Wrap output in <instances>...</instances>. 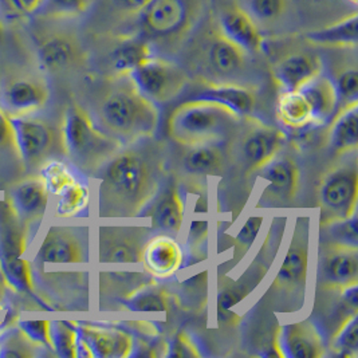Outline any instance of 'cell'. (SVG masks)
<instances>
[{
    "label": "cell",
    "mask_w": 358,
    "mask_h": 358,
    "mask_svg": "<svg viewBox=\"0 0 358 358\" xmlns=\"http://www.w3.org/2000/svg\"><path fill=\"white\" fill-rule=\"evenodd\" d=\"M165 147L143 138L117 152L98 172V212L101 217L141 215L165 182Z\"/></svg>",
    "instance_id": "1"
},
{
    "label": "cell",
    "mask_w": 358,
    "mask_h": 358,
    "mask_svg": "<svg viewBox=\"0 0 358 358\" xmlns=\"http://www.w3.org/2000/svg\"><path fill=\"white\" fill-rule=\"evenodd\" d=\"M109 81V87L87 109L96 125L124 145L152 138L160 124L159 106L144 97L129 77Z\"/></svg>",
    "instance_id": "2"
},
{
    "label": "cell",
    "mask_w": 358,
    "mask_h": 358,
    "mask_svg": "<svg viewBox=\"0 0 358 358\" xmlns=\"http://www.w3.org/2000/svg\"><path fill=\"white\" fill-rule=\"evenodd\" d=\"M64 156L85 175L94 176L117 152L125 147L120 140L101 131L87 109L71 102L59 125Z\"/></svg>",
    "instance_id": "3"
},
{
    "label": "cell",
    "mask_w": 358,
    "mask_h": 358,
    "mask_svg": "<svg viewBox=\"0 0 358 358\" xmlns=\"http://www.w3.org/2000/svg\"><path fill=\"white\" fill-rule=\"evenodd\" d=\"M242 117L231 108L206 99H187L166 121L168 137L181 147L223 143L239 125Z\"/></svg>",
    "instance_id": "4"
},
{
    "label": "cell",
    "mask_w": 358,
    "mask_h": 358,
    "mask_svg": "<svg viewBox=\"0 0 358 358\" xmlns=\"http://www.w3.org/2000/svg\"><path fill=\"white\" fill-rule=\"evenodd\" d=\"M310 251V217H296L292 242L282 262L277 277L262 296L263 308L293 314L303 308L308 289Z\"/></svg>",
    "instance_id": "5"
},
{
    "label": "cell",
    "mask_w": 358,
    "mask_h": 358,
    "mask_svg": "<svg viewBox=\"0 0 358 358\" xmlns=\"http://www.w3.org/2000/svg\"><path fill=\"white\" fill-rule=\"evenodd\" d=\"M248 58L250 54L229 42L211 23L191 46L185 62L199 82L248 85Z\"/></svg>",
    "instance_id": "6"
},
{
    "label": "cell",
    "mask_w": 358,
    "mask_h": 358,
    "mask_svg": "<svg viewBox=\"0 0 358 358\" xmlns=\"http://www.w3.org/2000/svg\"><path fill=\"white\" fill-rule=\"evenodd\" d=\"M203 0H152L138 17V33L153 49H178L195 30Z\"/></svg>",
    "instance_id": "7"
},
{
    "label": "cell",
    "mask_w": 358,
    "mask_h": 358,
    "mask_svg": "<svg viewBox=\"0 0 358 358\" xmlns=\"http://www.w3.org/2000/svg\"><path fill=\"white\" fill-rule=\"evenodd\" d=\"M286 141L285 131L268 125L254 115L242 117L239 125L228 136V164L250 176L259 172L279 155Z\"/></svg>",
    "instance_id": "8"
},
{
    "label": "cell",
    "mask_w": 358,
    "mask_h": 358,
    "mask_svg": "<svg viewBox=\"0 0 358 358\" xmlns=\"http://www.w3.org/2000/svg\"><path fill=\"white\" fill-rule=\"evenodd\" d=\"M30 229L24 227L7 203H0V274L17 293H34L33 267L23 257L29 247Z\"/></svg>",
    "instance_id": "9"
},
{
    "label": "cell",
    "mask_w": 358,
    "mask_h": 358,
    "mask_svg": "<svg viewBox=\"0 0 358 358\" xmlns=\"http://www.w3.org/2000/svg\"><path fill=\"white\" fill-rule=\"evenodd\" d=\"M286 223V216L274 219L257 257L247 267L242 277L236 280H231L226 275H222L217 280V310L222 314H226L238 303L245 301L261 283L262 279L266 277L277 257L278 250L285 235Z\"/></svg>",
    "instance_id": "10"
},
{
    "label": "cell",
    "mask_w": 358,
    "mask_h": 358,
    "mask_svg": "<svg viewBox=\"0 0 358 358\" xmlns=\"http://www.w3.org/2000/svg\"><path fill=\"white\" fill-rule=\"evenodd\" d=\"M15 153L27 169H39L54 153H62L61 129L50 120L31 115H10Z\"/></svg>",
    "instance_id": "11"
},
{
    "label": "cell",
    "mask_w": 358,
    "mask_h": 358,
    "mask_svg": "<svg viewBox=\"0 0 358 358\" xmlns=\"http://www.w3.org/2000/svg\"><path fill=\"white\" fill-rule=\"evenodd\" d=\"M358 168L356 156L326 172L318 188L320 226L349 219L357 213Z\"/></svg>",
    "instance_id": "12"
},
{
    "label": "cell",
    "mask_w": 358,
    "mask_h": 358,
    "mask_svg": "<svg viewBox=\"0 0 358 358\" xmlns=\"http://www.w3.org/2000/svg\"><path fill=\"white\" fill-rule=\"evenodd\" d=\"M35 59L42 73L65 76L83 70L89 64V54L78 35L50 30L35 36Z\"/></svg>",
    "instance_id": "13"
},
{
    "label": "cell",
    "mask_w": 358,
    "mask_h": 358,
    "mask_svg": "<svg viewBox=\"0 0 358 358\" xmlns=\"http://www.w3.org/2000/svg\"><path fill=\"white\" fill-rule=\"evenodd\" d=\"M129 78L138 92L156 105L176 99L189 83L185 67L156 55L134 69Z\"/></svg>",
    "instance_id": "14"
},
{
    "label": "cell",
    "mask_w": 358,
    "mask_h": 358,
    "mask_svg": "<svg viewBox=\"0 0 358 358\" xmlns=\"http://www.w3.org/2000/svg\"><path fill=\"white\" fill-rule=\"evenodd\" d=\"M49 99V83L42 76L17 73L0 80V106L8 115L36 114Z\"/></svg>",
    "instance_id": "15"
},
{
    "label": "cell",
    "mask_w": 358,
    "mask_h": 358,
    "mask_svg": "<svg viewBox=\"0 0 358 358\" xmlns=\"http://www.w3.org/2000/svg\"><path fill=\"white\" fill-rule=\"evenodd\" d=\"M153 228L144 226H99V263H141L144 248Z\"/></svg>",
    "instance_id": "16"
},
{
    "label": "cell",
    "mask_w": 358,
    "mask_h": 358,
    "mask_svg": "<svg viewBox=\"0 0 358 358\" xmlns=\"http://www.w3.org/2000/svg\"><path fill=\"white\" fill-rule=\"evenodd\" d=\"M35 264H78L89 262V241L85 228L51 226L38 247Z\"/></svg>",
    "instance_id": "17"
},
{
    "label": "cell",
    "mask_w": 358,
    "mask_h": 358,
    "mask_svg": "<svg viewBox=\"0 0 358 358\" xmlns=\"http://www.w3.org/2000/svg\"><path fill=\"white\" fill-rule=\"evenodd\" d=\"M212 23L219 33L247 54H258L263 50L264 36L261 27L239 3L216 1Z\"/></svg>",
    "instance_id": "18"
},
{
    "label": "cell",
    "mask_w": 358,
    "mask_h": 358,
    "mask_svg": "<svg viewBox=\"0 0 358 358\" xmlns=\"http://www.w3.org/2000/svg\"><path fill=\"white\" fill-rule=\"evenodd\" d=\"M317 283L320 290H342L358 283V247L321 242Z\"/></svg>",
    "instance_id": "19"
},
{
    "label": "cell",
    "mask_w": 358,
    "mask_h": 358,
    "mask_svg": "<svg viewBox=\"0 0 358 358\" xmlns=\"http://www.w3.org/2000/svg\"><path fill=\"white\" fill-rule=\"evenodd\" d=\"M78 357L128 358L133 356L134 338L129 331L117 327L77 326Z\"/></svg>",
    "instance_id": "20"
},
{
    "label": "cell",
    "mask_w": 358,
    "mask_h": 358,
    "mask_svg": "<svg viewBox=\"0 0 358 358\" xmlns=\"http://www.w3.org/2000/svg\"><path fill=\"white\" fill-rule=\"evenodd\" d=\"M49 199V191L39 173L24 176L13 182L6 195V200L17 219L29 229L43 219Z\"/></svg>",
    "instance_id": "21"
},
{
    "label": "cell",
    "mask_w": 358,
    "mask_h": 358,
    "mask_svg": "<svg viewBox=\"0 0 358 358\" xmlns=\"http://www.w3.org/2000/svg\"><path fill=\"white\" fill-rule=\"evenodd\" d=\"M155 55V49L144 35L122 34L115 36L112 48L106 51L103 67L109 80L129 77L131 71Z\"/></svg>",
    "instance_id": "22"
},
{
    "label": "cell",
    "mask_w": 358,
    "mask_h": 358,
    "mask_svg": "<svg viewBox=\"0 0 358 358\" xmlns=\"http://www.w3.org/2000/svg\"><path fill=\"white\" fill-rule=\"evenodd\" d=\"M324 71V61L314 51H294L273 66V77L283 92H298Z\"/></svg>",
    "instance_id": "23"
},
{
    "label": "cell",
    "mask_w": 358,
    "mask_h": 358,
    "mask_svg": "<svg viewBox=\"0 0 358 358\" xmlns=\"http://www.w3.org/2000/svg\"><path fill=\"white\" fill-rule=\"evenodd\" d=\"M259 176L270 182L262 195V201L287 204L295 199L299 188V168L292 156H275L262 168Z\"/></svg>",
    "instance_id": "24"
},
{
    "label": "cell",
    "mask_w": 358,
    "mask_h": 358,
    "mask_svg": "<svg viewBox=\"0 0 358 358\" xmlns=\"http://www.w3.org/2000/svg\"><path fill=\"white\" fill-rule=\"evenodd\" d=\"M279 348L286 358H321L326 355L324 336L311 320L282 326Z\"/></svg>",
    "instance_id": "25"
},
{
    "label": "cell",
    "mask_w": 358,
    "mask_h": 358,
    "mask_svg": "<svg viewBox=\"0 0 358 358\" xmlns=\"http://www.w3.org/2000/svg\"><path fill=\"white\" fill-rule=\"evenodd\" d=\"M184 261L179 243L166 234L150 236L144 248V270L152 277L166 279L175 275Z\"/></svg>",
    "instance_id": "26"
},
{
    "label": "cell",
    "mask_w": 358,
    "mask_h": 358,
    "mask_svg": "<svg viewBox=\"0 0 358 358\" xmlns=\"http://www.w3.org/2000/svg\"><path fill=\"white\" fill-rule=\"evenodd\" d=\"M187 99H206L219 102L231 108L241 117H247L252 115L258 97L255 87L250 85L200 82V87L195 93L189 94Z\"/></svg>",
    "instance_id": "27"
},
{
    "label": "cell",
    "mask_w": 358,
    "mask_h": 358,
    "mask_svg": "<svg viewBox=\"0 0 358 358\" xmlns=\"http://www.w3.org/2000/svg\"><path fill=\"white\" fill-rule=\"evenodd\" d=\"M153 200L155 204L152 208L143 213L145 216H150L152 228L160 229L166 235H178L182 226L185 211L178 182L169 181Z\"/></svg>",
    "instance_id": "28"
},
{
    "label": "cell",
    "mask_w": 358,
    "mask_h": 358,
    "mask_svg": "<svg viewBox=\"0 0 358 358\" xmlns=\"http://www.w3.org/2000/svg\"><path fill=\"white\" fill-rule=\"evenodd\" d=\"M152 282H156V278L147 271H99V305L122 303Z\"/></svg>",
    "instance_id": "29"
},
{
    "label": "cell",
    "mask_w": 358,
    "mask_h": 358,
    "mask_svg": "<svg viewBox=\"0 0 358 358\" xmlns=\"http://www.w3.org/2000/svg\"><path fill=\"white\" fill-rule=\"evenodd\" d=\"M303 38L314 46L329 49H356L358 43L357 13L346 15L324 27L306 31Z\"/></svg>",
    "instance_id": "30"
},
{
    "label": "cell",
    "mask_w": 358,
    "mask_h": 358,
    "mask_svg": "<svg viewBox=\"0 0 358 358\" xmlns=\"http://www.w3.org/2000/svg\"><path fill=\"white\" fill-rule=\"evenodd\" d=\"M219 144L188 148L181 159V169L189 176H222L227 169V153Z\"/></svg>",
    "instance_id": "31"
},
{
    "label": "cell",
    "mask_w": 358,
    "mask_h": 358,
    "mask_svg": "<svg viewBox=\"0 0 358 358\" xmlns=\"http://www.w3.org/2000/svg\"><path fill=\"white\" fill-rule=\"evenodd\" d=\"M329 129V145L336 156L356 153L358 148V102L337 110Z\"/></svg>",
    "instance_id": "32"
},
{
    "label": "cell",
    "mask_w": 358,
    "mask_h": 358,
    "mask_svg": "<svg viewBox=\"0 0 358 358\" xmlns=\"http://www.w3.org/2000/svg\"><path fill=\"white\" fill-rule=\"evenodd\" d=\"M301 92L309 102L315 127L329 122L337 113L338 94L331 78L321 74L303 86Z\"/></svg>",
    "instance_id": "33"
},
{
    "label": "cell",
    "mask_w": 358,
    "mask_h": 358,
    "mask_svg": "<svg viewBox=\"0 0 358 358\" xmlns=\"http://www.w3.org/2000/svg\"><path fill=\"white\" fill-rule=\"evenodd\" d=\"M279 121L290 129H302L314 125L309 102L301 90L282 92L278 98Z\"/></svg>",
    "instance_id": "34"
},
{
    "label": "cell",
    "mask_w": 358,
    "mask_h": 358,
    "mask_svg": "<svg viewBox=\"0 0 358 358\" xmlns=\"http://www.w3.org/2000/svg\"><path fill=\"white\" fill-rule=\"evenodd\" d=\"M124 309L131 311H165L171 310V294L156 282H152L140 289L129 299L124 301Z\"/></svg>",
    "instance_id": "35"
},
{
    "label": "cell",
    "mask_w": 358,
    "mask_h": 358,
    "mask_svg": "<svg viewBox=\"0 0 358 358\" xmlns=\"http://www.w3.org/2000/svg\"><path fill=\"white\" fill-rule=\"evenodd\" d=\"M330 349L336 356L356 358L358 356V311L348 315L330 337Z\"/></svg>",
    "instance_id": "36"
},
{
    "label": "cell",
    "mask_w": 358,
    "mask_h": 358,
    "mask_svg": "<svg viewBox=\"0 0 358 358\" xmlns=\"http://www.w3.org/2000/svg\"><path fill=\"white\" fill-rule=\"evenodd\" d=\"M54 216L57 219H70L85 211L90 201V192L87 185L76 181L66 191L58 196Z\"/></svg>",
    "instance_id": "37"
},
{
    "label": "cell",
    "mask_w": 358,
    "mask_h": 358,
    "mask_svg": "<svg viewBox=\"0 0 358 358\" xmlns=\"http://www.w3.org/2000/svg\"><path fill=\"white\" fill-rule=\"evenodd\" d=\"M39 176L43 180L50 195L59 196L77 180L67 164L50 159L39 168Z\"/></svg>",
    "instance_id": "38"
},
{
    "label": "cell",
    "mask_w": 358,
    "mask_h": 358,
    "mask_svg": "<svg viewBox=\"0 0 358 358\" xmlns=\"http://www.w3.org/2000/svg\"><path fill=\"white\" fill-rule=\"evenodd\" d=\"M258 26L273 24L285 17L289 0H243L241 4Z\"/></svg>",
    "instance_id": "39"
},
{
    "label": "cell",
    "mask_w": 358,
    "mask_h": 358,
    "mask_svg": "<svg viewBox=\"0 0 358 358\" xmlns=\"http://www.w3.org/2000/svg\"><path fill=\"white\" fill-rule=\"evenodd\" d=\"M52 352L64 358L78 357V330L70 326V322H51Z\"/></svg>",
    "instance_id": "40"
},
{
    "label": "cell",
    "mask_w": 358,
    "mask_h": 358,
    "mask_svg": "<svg viewBox=\"0 0 358 358\" xmlns=\"http://www.w3.org/2000/svg\"><path fill=\"white\" fill-rule=\"evenodd\" d=\"M321 234H325L322 242L358 247L357 213L349 219L331 222L320 226Z\"/></svg>",
    "instance_id": "41"
},
{
    "label": "cell",
    "mask_w": 358,
    "mask_h": 358,
    "mask_svg": "<svg viewBox=\"0 0 358 358\" xmlns=\"http://www.w3.org/2000/svg\"><path fill=\"white\" fill-rule=\"evenodd\" d=\"M338 94V109L358 102V71L356 66H348L336 73L331 80Z\"/></svg>",
    "instance_id": "42"
},
{
    "label": "cell",
    "mask_w": 358,
    "mask_h": 358,
    "mask_svg": "<svg viewBox=\"0 0 358 358\" xmlns=\"http://www.w3.org/2000/svg\"><path fill=\"white\" fill-rule=\"evenodd\" d=\"M38 349L20 327L0 340V357H34Z\"/></svg>",
    "instance_id": "43"
},
{
    "label": "cell",
    "mask_w": 358,
    "mask_h": 358,
    "mask_svg": "<svg viewBox=\"0 0 358 358\" xmlns=\"http://www.w3.org/2000/svg\"><path fill=\"white\" fill-rule=\"evenodd\" d=\"M92 0H45L39 14L52 19H71L83 15Z\"/></svg>",
    "instance_id": "44"
},
{
    "label": "cell",
    "mask_w": 358,
    "mask_h": 358,
    "mask_svg": "<svg viewBox=\"0 0 358 358\" xmlns=\"http://www.w3.org/2000/svg\"><path fill=\"white\" fill-rule=\"evenodd\" d=\"M263 222H264L263 215L251 216L247 219L243 227L241 228L234 242V257H232L234 264L242 261L245 254L250 251V248L252 247L259 234V229L263 226Z\"/></svg>",
    "instance_id": "45"
},
{
    "label": "cell",
    "mask_w": 358,
    "mask_h": 358,
    "mask_svg": "<svg viewBox=\"0 0 358 358\" xmlns=\"http://www.w3.org/2000/svg\"><path fill=\"white\" fill-rule=\"evenodd\" d=\"M45 0H0L3 22H19L41 13Z\"/></svg>",
    "instance_id": "46"
},
{
    "label": "cell",
    "mask_w": 358,
    "mask_h": 358,
    "mask_svg": "<svg viewBox=\"0 0 358 358\" xmlns=\"http://www.w3.org/2000/svg\"><path fill=\"white\" fill-rule=\"evenodd\" d=\"M210 224L207 220H194L188 235V254L192 262L203 261L206 258V245L208 238Z\"/></svg>",
    "instance_id": "47"
},
{
    "label": "cell",
    "mask_w": 358,
    "mask_h": 358,
    "mask_svg": "<svg viewBox=\"0 0 358 358\" xmlns=\"http://www.w3.org/2000/svg\"><path fill=\"white\" fill-rule=\"evenodd\" d=\"M150 1L152 0H106V4L112 17H117L118 22L124 23L131 19L138 20Z\"/></svg>",
    "instance_id": "48"
},
{
    "label": "cell",
    "mask_w": 358,
    "mask_h": 358,
    "mask_svg": "<svg viewBox=\"0 0 358 358\" xmlns=\"http://www.w3.org/2000/svg\"><path fill=\"white\" fill-rule=\"evenodd\" d=\"M206 292H207V271H203L201 274L185 280L180 293L184 294L185 296V301L182 302V305L188 302V305H185V309L197 308V306L203 308L206 303V294L203 293Z\"/></svg>",
    "instance_id": "49"
},
{
    "label": "cell",
    "mask_w": 358,
    "mask_h": 358,
    "mask_svg": "<svg viewBox=\"0 0 358 358\" xmlns=\"http://www.w3.org/2000/svg\"><path fill=\"white\" fill-rule=\"evenodd\" d=\"M23 333L35 343L39 349H51V321H23L19 324Z\"/></svg>",
    "instance_id": "50"
},
{
    "label": "cell",
    "mask_w": 358,
    "mask_h": 358,
    "mask_svg": "<svg viewBox=\"0 0 358 358\" xmlns=\"http://www.w3.org/2000/svg\"><path fill=\"white\" fill-rule=\"evenodd\" d=\"M166 356L173 358H196L201 357V353L188 333L179 331L173 337V341L169 346V353Z\"/></svg>",
    "instance_id": "51"
},
{
    "label": "cell",
    "mask_w": 358,
    "mask_h": 358,
    "mask_svg": "<svg viewBox=\"0 0 358 358\" xmlns=\"http://www.w3.org/2000/svg\"><path fill=\"white\" fill-rule=\"evenodd\" d=\"M0 148H11L15 152L14 131L10 121V115L0 106Z\"/></svg>",
    "instance_id": "52"
},
{
    "label": "cell",
    "mask_w": 358,
    "mask_h": 358,
    "mask_svg": "<svg viewBox=\"0 0 358 358\" xmlns=\"http://www.w3.org/2000/svg\"><path fill=\"white\" fill-rule=\"evenodd\" d=\"M4 41H6V30H4V22L1 20L0 17V49L3 48L4 45Z\"/></svg>",
    "instance_id": "53"
},
{
    "label": "cell",
    "mask_w": 358,
    "mask_h": 358,
    "mask_svg": "<svg viewBox=\"0 0 358 358\" xmlns=\"http://www.w3.org/2000/svg\"><path fill=\"white\" fill-rule=\"evenodd\" d=\"M348 1H349V3H352V4H355V6L358 3V0H348Z\"/></svg>",
    "instance_id": "54"
}]
</instances>
